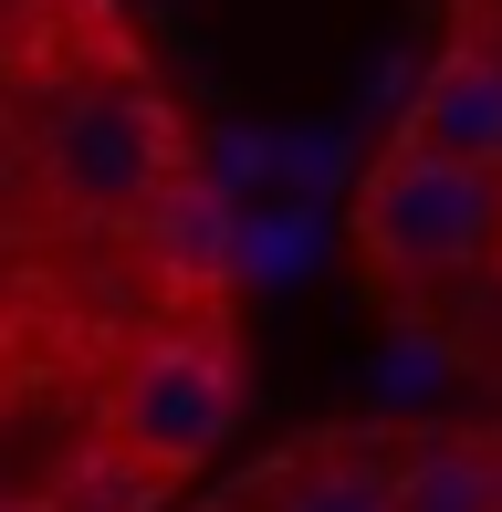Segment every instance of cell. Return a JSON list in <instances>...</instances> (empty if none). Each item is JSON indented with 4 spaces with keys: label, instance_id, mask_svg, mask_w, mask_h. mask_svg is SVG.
<instances>
[{
    "label": "cell",
    "instance_id": "8fae6325",
    "mask_svg": "<svg viewBox=\"0 0 502 512\" xmlns=\"http://www.w3.org/2000/svg\"><path fill=\"white\" fill-rule=\"evenodd\" d=\"M210 189L251 209V199H272V126H220V147H210Z\"/></svg>",
    "mask_w": 502,
    "mask_h": 512
},
{
    "label": "cell",
    "instance_id": "7c38bea8",
    "mask_svg": "<svg viewBox=\"0 0 502 512\" xmlns=\"http://www.w3.org/2000/svg\"><path fill=\"white\" fill-rule=\"evenodd\" d=\"M492 512H502V460H492Z\"/></svg>",
    "mask_w": 502,
    "mask_h": 512
},
{
    "label": "cell",
    "instance_id": "5b68a950",
    "mask_svg": "<svg viewBox=\"0 0 502 512\" xmlns=\"http://www.w3.org/2000/svg\"><path fill=\"white\" fill-rule=\"evenodd\" d=\"M325 241H335V209L325 199H251L241 209V230H231V272L241 283H262V293H283V283H304L314 262H325Z\"/></svg>",
    "mask_w": 502,
    "mask_h": 512
},
{
    "label": "cell",
    "instance_id": "8992f818",
    "mask_svg": "<svg viewBox=\"0 0 502 512\" xmlns=\"http://www.w3.org/2000/svg\"><path fill=\"white\" fill-rule=\"evenodd\" d=\"M231 230H241V209L220 199L210 178H178V189L147 209V241H157V262H168L178 283H231Z\"/></svg>",
    "mask_w": 502,
    "mask_h": 512
},
{
    "label": "cell",
    "instance_id": "ba28073f",
    "mask_svg": "<svg viewBox=\"0 0 502 512\" xmlns=\"http://www.w3.org/2000/svg\"><path fill=\"white\" fill-rule=\"evenodd\" d=\"M346 157H356V136L346 126H272V189L283 199H325L346 189Z\"/></svg>",
    "mask_w": 502,
    "mask_h": 512
},
{
    "label": "cell",
    "instance_id": "9c48e42d",
    "mask_svg": "<svg viewBox=\"0 0 502 512\" xmlns=\"http://www.w3.org/2000/svg\"><path fill=\"white\" fill-rule=\"evenodd\" d=\"M367 377H377L387 408H429V398L450 387V345H440V335H398V345H377Z\"/></svg>",
    "mask_w": 502,
    "mask_h": 512
},
{
    "label": "cell",
    "instance_id": "3957f363",
    "mask_svg": "<svg viewBox=\"0 0 502 512\" xmlns=\"http://www.w3.org/2000/svg\"><path fill=\"white\" fill-rule=\"evenodd\" d=\"M231 356L220 345H189V335H168V345H147V356H126V377H116V450H126V471H189V460H210L220 439H231Z\"/></svg>",
    "mask_w": 502,
    "mask_h": 512
},
{
    "label": "cell",
    "instance_id": "4fadbf2b",
    "mask_svg": "<svg viewBox=\"0 0 502 512\" xmlns=\"http://www.w3.org/2000/svg\"><path fill=\"white\" fill-rule=\"evenodd\" d=\"M0 512H32V502H0Z\"/></svg>",
    "mask_w": 502,
    "mask_h": 512
},
{
    "label": "cell",
    "instance_id": "30bf717a",
    "mask_svg": "<svg viewBox=\"0 0 502 512\" xmlns=\"http://www.w3.org/2000/svg\"><path fill=\"white\" fill-rule=\"evenodd\" d=\"M272 512H387V471L377 460H325V471H304Z\"/></svg>",
    "mask_w": 502,
    "mask_h": 512
},
{
    "label": "cell",
    "instance_id": "277c9868",
    "mask_svg": "<svg viewBox=\"0 0 502 512\" xmlns=\"http://www.w3.org/2000/svg\"><path fill=\"white\" fill-rule=\"evenodd\" d=\"M398 147H419V157H450V168H482L502 178V53H450L440 74L408 95L398 115Z\"/></svg>",
    "mask_w": 502,
    "mask_h": 512
},
{
    "label": "cell",
    "instance_id": "7a4b0ae2",
    "mask_svg": "<svg viewBox=\"0 0 502 512\" xmlns=\"http://www.w3.org/2000/svg\"><path fill=\"white\" fill-rule=\"evenodd\" d=\"M42 178H53V199L74 209H157L178 189V136H168V105L157 95H74L53 105V126H42Z\"/></svg>",
    "mask_w": 502,
    "mask_h": 512
},
{
    "label": "cell",
    "instance_id": "52a82bcc",
    "mask_svg": "<svg viewBox=\"0 0 502 512\" xmlns=\"http://www.w3.org/2000/svg\"><path fill=\"white\" fill-rule=\"evenodd\" d=\"M387 512H492V450L471 439H419L387 460Z\"/></svg>",
    "mask_w": 502,
    "mask_h": 512
},
{
    "label": "cell",
    "instance_id": "6da1fadb",
    "mask_svg": "<svg viewBox=\"0 0 502 512\" xmlns=\"http://www.w3.org/2000/svg\"><path fill=\"white\" fill-rule=\"evenodd\" d=\"M356 241H367L377 272H408V283L471 272L502 241V178L419 157V147H387L367 168V199H356Z\"/></svg>",
    "mask_w": 502,
    "mask_h": 512
}]
</instances>
